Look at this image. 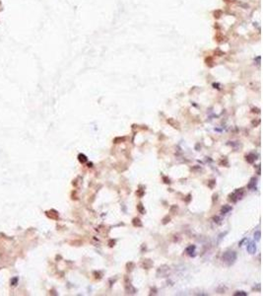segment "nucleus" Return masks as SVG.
Instances as JSON below:
<instances>
[{
	"mask_svg": "<svg viewBox=\"0 0 263 296\" xmlns=\"http://www.w3.org/2000/svg\"><path fill=\"white\" fill-rule=\"evenodd\" d=\"M236 259V255L235 252H226L223 256V260L228 263L229 265H231L234 263V261Z\"/></svg>",
	"mask_w": 263,
	"mask_h": 296,
	"instance_id": "nucleus-1",
	"label": "nucleus"
},
{
	"mask_svg": "<svg viewBox=\"0 0 263 296\" xmlns=\"http://www.w3.org/2000/svg\"><path fill=\"white\" fill-rule=\"evenodd\" d=\"M254 236H256V239H257V240H259V239H260V232H259V231H258V232H256V233L254 234Z\"/></svg>",
	"mask_w": 263,
	"mask_h": 296,
	"instance_id": "nucleus-11",
	"label": "nucleus"
},
{
	"mask_svg": "<svg viewBox=\"0 0 263 296\" xmlns=\"http://www.w3.org/2000/svg\"><path fill=\"white\" fill-rule=\"evenodd\" d=\"M230 210H232V207H229V205H224V207L222 208V213L225 214V213H228Z\"/></svg>",
	"mask_w": 263,
	"mask_h": 296,
	"instance_id": "nucleus-4",
	"label": "nucleus"
},
{
	"mask_svg": "<svg viewBox=\"0 0 263 296\" xmlns=\"http://www.w3.org/2000/svg\"><path fill=\"white\" fill-rule=\"evenodd\" d=\"M78 158H79V161H80L81 163H85V162H87V161H88V158L84 154H80L78 156Z\"/></svg>",
	"mask_w": 263,
	"mask_h": 296,
	"instance_id": "nucleus-3",
	"label": "nucleus"
},
{
	"mask_svg": "<svg viewBox=\"0 0 263 296\" xmlns=\"http://www.w3.org/2000/svg\"><path fill=\"white\" fill-rule=\"evenodd\" d=\"M254 184H256V180H255L254 178H252V179H251L250 183L249 184V189H255L254 187H253Z\"/></svg>",
	"mask_w": 263,
	"mask_h": 296,
	"instance_id": "nucleus-6",
	"label": "nucleus"
},
{
	"mask_svg": "<svg viewBox=\"0 0 263 296\" xmlns=\"http://www.w3.org/2000/svg\"><path fill=\"white\" fill-rule=\"evenodd\" d=\"M194 250H195V247L194 246H189L188 248H186V253L191 255V253H192Z\"/></svg>",
	"mask_w": 263,
	"mask_h": 296,
	"instance_id": "nucleus-7",
	"label": "nucleus"
},
{
	"mask_svg": "<svg viewBox=\"0 0 263 296\" xmlns=\"http://www.w3.org/2000/svg\"><path fill=\"white\" fill-rule=\"evenodd\" d=\"M247 251L250 253V254H254L255 251H256V247H255V244L252 242L249 243V245H247Z\"/></svg>",
	"mask_w": 263,
	"mask_h": 296,
	"instance_id": "nucleus-2",
	"label": "nucleus"
},
{
	"mask_svg": "<svg viewBox=\"0 0 263 296\" xmlns=\"http://www.w3.org/2000/svg\"><path fill=\"white\" fill-rule=\"evenodd\" d=\"M133 225H134V226L141 227V226H142V223L140 222V219H139V218H134V219H133Z\"/></svg>",
	"mask_w": 263,
	"mask_h": 296,
	"instance_id": "nucleus-5",
	"label": "nucleus"
},
{
	"mask_svg": "<svg viewBox=\"0 0 263 296\" xmlns=\"http://www.w3.org/2000/svg\"><path fill=\"white\" fill-rule=\"evenodd\" d=\"M252 157H253V155H252V154H249V155H247V156H246V160L249 161V163H252L253 161H254L255 159H256V158H252Z\"/></svg>",
	"mask_w": 263,
	"mask_h": 296,
	"instance_id": "nucleus-8",
	"label": "nucleus"
},
{
	"mask_svg": "<svg viewBox=\"0 0 263 296\" xmlns=\"http://www.w3.org/2000/svg\"><path fill=\"white\" fill-rule=\"evenodd\" d=\"M235 295H243V296H245L246 293H245V292H243V291H238V292H236Z\"/></svg>",
	"mask_w": 263,
	"mask_h": 296,
	"instance_id": "nucleus-10",
	"label": "nucleus"
},
{
	"mask_svg": "<svg viewBox=\"0 0 263 296\" xmlns=\"http://www.w3.org/2000/svg\"><path fill=\"white\" fill-rule=\"evenodd\" d=\"M137 208H138V210L142 213V214H143V213H145V209L143 208V205H142L141 203L137 205Z\"/></svg>",
	"mask_w": 263,
	"mask_h": 296,
	"instance_id": "nucleus-9",
	"label": "nucleus"
}]
</instances>
